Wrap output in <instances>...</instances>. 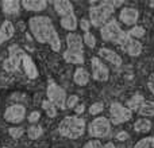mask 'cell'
<instances>
[{"instance_id":"cell-35","label":"cell","mask_w":154,"mask_h":148,"mask_svg":"<svg viewBox=\"0 0 154 148\" xmlns=\"http://www.w3.org/2000/svg\"><path fill=\"white\" fill-rule=\"evenodd\" d=\"M80 27H81V30L84 32H89V27H91V23L88 19H81L80 20Z\"/></svg>"},{"instance_id":"cell-7","label":"cell","mask_w":154,"mask_h":148,"mask_svg":"<svg viewBox=\"0 0 154 148\" xmlns=\"http://www.w3.org/2000/svg\"><path fill=\"white\" fill-rule=\"evenodd\" d=\"M46 96H48V101H50L56 108L60 109H66L65 102H66V92L65 89H62L60 85H57L56 82L50 81L48 85V89H46Z\"/></svg>"},{"instance_id":"cell-28","label":"cell","mask_w":154,"mask_h":148,"mask_svg":"<svg viewBox=\"0 0 154 148\" xmlns=\"http://www.w3.org/2000/svg\"><path fill=\"white\" fill-rule=\"evenodd\" d=\"M82 43L87 45L89 49H93L96 46V37L92 32H85L84 37H82Z\"/></svg>"},{"instance_id":"cell-38","label":"cell","mask_w":154,"mask_h":148,"mask_svg":"<svg viewBox=\"0 0 154 148\" xmlns=\"http://www.w3.org/2000/svg\"><path fill=\"white\" fill-rule=\"evenodd\" d=\"M73 109H75L76 114H82V113H84V111H85V106L82 105V104H77Z\"/></svg>"},{"instance_id":"cell-19","label":"cell","mask_w":154,"mask_h":148,"mask_svg":"<svg viewBox=\"0 0 154 148\" xmlns=\"http://www.w3.org/2000/svg\"><path fill=\"white\" fill-rule=\"evenodd\" d=\"M89 79H91V74L85 67L79 66L75 70V74H73V81H75V84L80 85V86H84V85H87L88 82H89Z\"/></svg>"},{"instance_id":"cell-16","label":"cell","mask_w":154,"mask_h":148,"mask_svg":"<svg viewBox=\"0 0 154 148\" xmlns=\"http://www.w3.org/2000/svg\"><path fill=\"white\" fill-rule=\"evenodd\" d=\"M20 7L31 12H41L48 7V3L45 0H23L20 3Z\"/></svg>"},{"instance_id":"cell-24","label":"cell","mask_w":154,"mask_h":148,"mask_svg":"<svg viewBox=\"0 0 154 148\" xmlns=\"http://www.w3.org/2000/svg\"><path fill=\"white\" fill-rule=\"evenodd\" d=\"M134 129L135 132L139 133H146L152 129V121L149 119H138L134 124Z\"/></svg>"},{"instance_id":"cell-8","label":"cell","mask_w":154,"mask_h":148,"mask_svg":"<svg viewBox=\"0 0 154 148\" xmlns=\"http://www.w3.org/2000/svg\"><path fill=\"white\" fill-rule=\"evenodd\" d=\"M8 53H10V55H8V58L4 61L3 67H4V70H7V72H16L22 64V58H23V55H24V51L22 50L18 45H12L8 49Z\"/></svg>"},{"instance_id":"cell-33","label":"cell","mask_w":154,"mask_h":148,"mask_svg":"<svg viewBox=\"0 0 154 148\" xmlns=\"http://www.w3.org/2000/svg\"><path fill=\"white\" fill-rule=\"evenodd\" d=\"M39 119H41V112H38V111L31 112V113L29 114V117H27V120H29V121L31 123L32 125L37 124V123L39 121Z\"/></svg>"},{"instance_id":"cell-1","label":"cell","mask_w":154,"mask_h":148,"mask_svg":"<svg viewBox=\"0 0 154 148\" xmlns=\"http://www.w3.org/2000/svg\"><path fill=\"white\" fill-rule=\"evenodd\" d=\"M29 28H30V32L32 34V37H34V39L38 43L49 45L51 47V50L56 51V53L61 50L60 35L49 16L37 15L30 18Z\"/></svg>"},{"instance_id":"cell-11","label":"cell","mask_w":154,"mask_h":148,"mask_svg":"<svg viewBox=\"0 0 154 148\" xmlns=\"http://www.w3.org/2000/svg\"><path fill=\"white\" fill-rule=\"evenodd\" d=\"M119 19L126 26H137L139 19V11L133 7H123L119 12Z\"/></svg>"},{"instance_id":"cell-13","label":"cell","mask_w":154,"mask_h":148,"mask_svg":"<svg viewBox=\"0 0 154 148\" xmlns=\"http://www.w3.org/2000/svg\"><path fill=\"white\" fill-rule=\"evenodd\" d=\"M66 50L76 51V53H84V43L82 38L76 32H69L66 35Z\"/></svg>"},{"instance_id":"cell-12","label":"cell","mask_w":154,"mask_h":148,"mask_svg":"<svg viewBox=\"0 0 154 148\" xmlns=\"http://www.w3.org/2000/svg\"><path fill=\"white\" fill-rule=\"evenodd\" d=\"M99 58L103 59V61L108 62V64L114 65V66H120L122 65V57L119 55L118 53H115L114 50L111 49H107V47H101L99 49Z\"/></svg>"},{"instance_id":"cell-36","label":"cell","mask_w":154,"mask_h":148,"mask_svg":"<svg viewBox=\"0 0 154 148\" xmlns=\"http://www.w3.org/2000/svg\"><path fill=\"white\" fill-rule=\"evenodd\" d=\"M128 138H130V136H128V133L125 132V131H122V132H119L116 135V140H119V141H125V140H127Z\"/></svg>"},{"instance_id":"cell-31","label":"cell","mask_w":154,"mask_h":148,"mask_svg":"<svg viewBox=\"0 0 154 148\" xmlns=\"http://www.w3.org/2000/svg\"><path fill=\"white\" fill-rule=\"evenodd\" d=\"M23 132H24V129H23V128H20V127H12V128H10V129H8L10 136H11V138H14V139L22 138Z\"/></svg>"},{"instance_id":"cell-23","label":"cell","mask_w":154,"mask_h":148,"mask_svg":"<svg viewBox=\"0 0 154 148\" xmlns=\"http://www.w3.org/2000/svg\"><path fill=\"white\" fill-rule=\"evenodd\" d=\"M2 8L3 12L5 15H16L20 10V1H16V0H5L2 3Z\"/></svg>"},{"instance_id":"cell-15","label":"cell","mask_w":154,"mask_h":148,"mask_svg":"<svg viewBox=\"0 0 154 148\" xmlns=\"http://www.w3.org/2000/svg\"><path fill=\"white\" fill-rule=\"evenodd\" d=\"M53 7H54V11L61 18L70 15V13H75L73 12V4L70 1H68V0H57V1L53 3Z\"/></svg>"},{"instance_id":"cell-14","label":"cell","mask_w":154,"mask_h":148,"mask_svg":"<svg viewBox=\"0 0 154 148\" xmlns=\"http://www.w3.org/2000/svg\"><path fill=\"white\" fill-rule=\"evenodd\" d=\"M20 65L23 66L24 73H26V75L29 77L30 79H35L38 75H39V72H38L37 65L34 64V61H32V58L30 55L24 54L23 58H22V64Z\"/></svg>"},{"instance_id":"cell-6","label":"cell","mask_w":154,"mask_h":148,"mask_svg":"<svg viewBox=\"0 0 154 148\" xmlns=\"http://www.w3.org/2000/svg\"><path fill=\"white\" fill-rule=\"evenodd\" d=\"M133 119V112L120 102H112L109 105V123L111 125H120Z\"/></svg>"},{"instance_id":"cell-10","label":"cell","mask_w":154,"mask_h":148,"mask_svg":"<svg viewBox=\"0 0 154 148\" xmlns=\"http://www.w3.org/2000/svg\"><path fill=\"white\" fill-rule=\"evenodd\" d=\"M24 117H26V108L20 104L8 106L4 112V120L8 123H12V124L22 123L24 120Z\"/></svg>"},{"instance_id":"cell-29","label":"cell","mask_w":154,"mask_h":148,"mask_svg":"<svg viewBox=\"0 0 154 148\" xmlns=\"http://www.w3.org/2000/svg\"><path fill=\"white\" fill-rule=\"evenodd\" d=\"M134 148H154V138H143L135 144Z\"/></svg>"},{"instance_id":"cell-18","label":"cell","mask_w":154,"mask_h":148,"mask_svg":"<svg viewBox=\"0 0 154 148\" xmlns=\"http://www.w3.org/2000/svg\"><path fill=\"white\" fill-rule=\"evenodd\" d=\"M135 112L139 116L143 117V119H146V117H153L154 116V101L145 100L143 98V101L139 104L138 109H137Z\"/></svg>"},{"instance_id":"cell-4","label":"cell","mask_w":154,"mask_h":148,"mask_svg":"<svg viewBox=\"0 0 154 148\" xmlns=\"http://www.w3.org/2000/svg\"><path fill=\"white\" fill-rule=\"evenodd\" d=\"M100 37L106 42H112L115 45L122 46V47H125L126 43L130 39L127 31H123L115 19H111L103 27H100Z\"/></svg>"},{"instance_id":"cell-25","label":"cell","mask_w":154,"mask_h":148,"mask_svg":"<svg viewBox=\"0 0 154 148\" xmlns=\"http://www.w3.org/2000/svg\"><path fill=\"white\" fill-rule=\"evenodd\" d=\"M42 133H43V128L38 124L31 125V127L27 129V135H29V138L31 139V140H37V139H39L41 136H42Z\"/></svg>"},{"instance_id":"cell-17","label":"cell","mask_w":154,"mask_h":148,"mask_svg":"<svg viewBox=\"0 0 154 148\" xmlns=\"http://www.w3.org/2000/svg\"><path fill=\"white\" fill-rule=\"evenodd\" d=\"M15 34V27L10 20H4L0 27V45L10 40Z\"/></svg>"},{"instance_id":"cell-40","label":"cell","mask_w":154,"mask_h":148,"mask_svg":"<svg viewBox=\"0 0 154 148\" xmlns=\"http://www.w3.org/2000/svg\"><path fill=\"white\" fill-rule=\"evenodd\" d=\"M150 7H154V1H152V3H150Z\"/></svg>"},{"instance_id":"cell-34","label":"cell","mask_w":154,"mask_h":148,"mask_svg":"<svg viewBox=\"0 0 154 148\" xmlns=\"http://www.w3.org/2000/svg\"><path fill=\"white\" fill-rule=\"evenodd\" d=\"M82 148H101V141L100 140H89L88 143L84 144Z\"/></svg>"},{"instance_id":"cell-22","label":"cell","mask_w":154,"mask_h":148,"mask_svg":"<svg viewBox=\"0 0 154 148\" xmlns=\"http://www.w3.org/2000/svg\"><path fill=\"white\" fill-rule=\"evenodd\" d=\"M60 23H61L62 28L68 30V31H76L77 27H79V20H77L75 13H70V15L62 16Z\"/></svg>"},{"instance_id":"cell-39","label":"cell","mask_w":154,"mask_h":148,"mask_svg":"<svg viewBox=\"0 0 154 148\" xmlns=\"http://www.w3.org/2000/svg\"><path fill=\"white\" fill-rule=\"evenodd\" d=\"M101 148H115V144L112 143V141H108V143H106L104 146H101Z\"/></svg>"},{"instance_id":"cell-30","label":"cell","mask_w":154,"mask_h":148,"mask_svg":"<svg viewBox=\"0 0 154 148\" xmlns=\"http://www.w3.org/2000/svg\"><path fill=\"white\" fill-rule=\"evenodd\" d=\"M103 109H104V104L99 101V102L92 104V105L89 106V109H88V112H89V114H92V116H96V114L101 113Z\"/></svg>"},{"instance_id":"cell-5","label":"cell","mask_w":154,"mask_h":148,"mask_svg":"<svg viewBox=\"0 0 154 148\" xmlns=\"http://www.w3.org/2000/svg\"><path fill=\"white\" fill-rule=\"evenodd\" d=\"M88 133L93 139H104L111 133V123L107 117H96L89 123L87 128Z\"/></svg>"},{"instance_id":"cell-27","label":"cell","mask_w":154,"mask_h":148,"mask_svg":"<svg viewBox=\"0 0 154 148\" xmlns=\"http://www.w3.org/2000/svg\"><path fill=\"white\" fill-rule=\"evenodd\" d=\"M127 34H128V37H130L131 39L138 40L139 38H142L145 35V28L143 27H141V26H134L130 31H127Z\"/></svg>"},{"instance_id":"cell-2","label":"cell","mask_w":154,"mask_h":148,"mask_svg":"<svg viewBox=\"0 0 154 148\" xmlns=\"http://www.w3.org/2000/svg\"><path fill=\"white\" fill-rule=\"evenodd\" d=\"M87 131V124L84 119L79 116H66L61 120L58 125V132L61 136L68 138L70 140L82 138V135Z\"/></svg>"},{"instance_id":"cell-32","label":"cell","mask_w":154,"mask_h":148,"mask_svg":"<svg viewBox=\"0 0 154 148\" xmlns=\"http://www.w3.org/2000/svg\"><path fill=\"white\" fill-rule=\"evenodd\" d=\"M77 102H79V97H77L76 94H72L66 98L65 106H66V108H75V106L77 105Z\"/></svg>"},{"instance_id":"cell-26","label":"cell","mask_w":154,"mask_h":148,"mask_svg":"<svg viewBox=\"0 0 154 148\" xmlns=\"http://www.w3.org/2000/svg\"><path fill=\"white\" fill-rule=\"evenodd\" d=\"M42 108H43V111H45V113L48 114L49 119H54V117L57 116V108L50 102V101H48V100L43 101Z\"/></svg>"},{"instance_id":"cell-3","label":"cell","mask_w":154,"mask_h":148,"mask_svg":"<svg viewBox=\"0 0 154 148\" xmlns=\"http://www.w3.org/2000/svg\"><path fill=\"white\" fill-rule=\"evenodd\" d=\"M114 12H115V7L112 4V1H109V0L101 3H95L89 8V19L88 20H89L91 26L100 28L107 22L111 20Z\"/></svg>"},{"instance_id":"cell-41","label":"cell","mask_w":154,"mask_h":148,"mask_svg":"<svg viewBox=\"0 0 154 148\" xmlns=\"http://www.w3.org/2000/svg\"><path fill=\"white\" fill-rule=\"evenodd\" d=\"M3 148H7V147H3Z\"/></svg>"},{"instance_id":"cell-21","label":"cell","mask_w":154,"mask_h":148,"mask_svg":"<svg viewBox=\"0 0 154 148\" xmlns=\"http://www.w3.org/2000/svg\"><path fill=\"white\" fill-rule=\"evenodd\" d=\"M123 49L127 51L128 55L139 57V55H141V53H142V43L139 42V40L131 39V38H130V39H128V42L126 43V46Z\"/></svg>"},{"instance_id":"cell-37","label":"cell","mask_w":154,"mask_h":148,"mask_svg":"<svg viewBox=\"0 0 154 148\" xmlns=\"http://www.w3.org/2000/svg\"><path fill=\"white\" fill-rule=\"evenodd\" d=\"M147 86H149V90L152 92V94L154 96V73L149 77V81H147Z\"/></svg>"},{"instance_id":"cell-9","label":"cell","mask_w":154,"mask_h":148,"mask_svg":"<svg viewBox=\"0 0 154 148\" xmlns=\"http://www.w3.org/2000/svg\"><path fill=\"white\" fill-rule=\"evenodd\" d=\"M91 69H92V78L99 82H106L109 78V70L107 65L99 57L91 58Z\"/></svg>"},{"instance_id":"cell-20","label":"cell","mask_w":154,"mask_h":148,"mask_svg":"<svg viewBox=\"0 0 154 148\" xmlns=\"http://www.w3.org/2000/svg\"><path fill=\"white\" fill-rule=\"evenodd\" d=\"M64 59L65 62L70 65H84V53H76V51H69V50H65L64 51Z\"/></svg>"}]
</instances>
